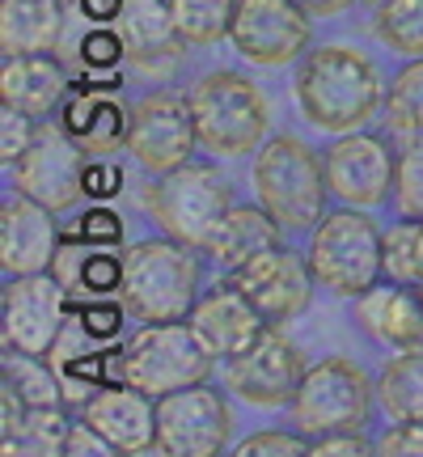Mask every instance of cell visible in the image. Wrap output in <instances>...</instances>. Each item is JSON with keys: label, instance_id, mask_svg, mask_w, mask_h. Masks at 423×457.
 <instances>
[{"label": "cell", "instance_id": "37", "mask_svg": "<svg viewBox=\"0 0 423 457\" xmlns=\"http://www.w3.org/2000/svg\"><path fill=\"white\" fill-rule=\"evenodd\" d=\"M310 453L318 457H364V453H377V441L364 436V428H343V432H326V436H313V449Z\"/></svg>", "mask_w": 423, "mask_h": 457}, {"label": "cell", "instance_id": "42", "mask_svg": "<svg viewBox=\"0 0 423 457\" xmlns=\"http://www.w3.org/2000/svg\"><path fill=\"white\" fill-rule=\"evenodd\" d=\"M85 220L89 225H81V237H89V242H119L123 237V220L111 212H89Z\"/></svg>", "mask_w": 423, "mask_h": 457}, {"label": "cell", "instance_id": "15", "mask_svg": "<svg viewBox=\"0 0 423 457\" xmlns=\"http://www.w3.org/2000/svg\"><path fill=\"white\" fill-rule=\"evenodd\" d=\"M326 187L330 195L352 204V208H377L394 195V174H398V153L381 136L369 131H343L335 145L322 153Z\"/></svg>", "mask_w": 423, "mask_h": 457}, {"label": "cell", "instance_id": "33", "mask_svg": "<svg viewBox=\"0 0 423 457\" xmlns=\"http://www.w3.org/2000/svg\"><path fill=\"white\" fill-rule=\"evenodd\" d=\"M313 441L301 432V428H267V432H254L237 441V457H262V453H276V457H288V453H310Z\"/></svg>", "mask_w": 423, "mask_h": 457}, {"label": "cell", "instance_id": "13", "mask_svg": "<svg viewBox=\"0 0 423 457\" xmlns=\"http://www.w3.org/2000/svg\"><path fill=\"white\" fill-rule=\"evenodd\" d=\"M305 377V356L284 327H267L242 356L228 360L225 386L250 407H293Z\"/></svg>", "mask_w": 423, "mask_h": 457}, {"label": "cell", "instance_id": "5", "mask_svg": "<svg viewBox=\"0 0 423 457\" xmlns=\"http://www.w3.org/2000/svg\"><path fill=\"white\" fill-rule=\"evenodd\" d=\"M305 259H310L313 279L326 293L356 301L377 279H386V233L377 228V220L364 208L343 204L310 228Z\"/></svg>", "mask_w": 423, "mask_h": 457}, {"label": "cell", "instance_id": "34", "mask_svg": "<svg viewBox=\"0 0 423 457\" xmlns=\"http://www.w3.org/2000/svg\"><path fill=\"white\" fill-rule=\"evenodd\" d=\"M34 131H38V119H30L26 111H13V106L0 111V157H4V165H13L30 148Z\"/></svg>", "mask_w": 423, "mask_h": 457}, {"label": "cell", "instance_id": "43", "mask_svg": "<svg viewBox=\"0 0 423 457\" xmlns=\"http://www.w3.org/2000/svg\"><path fill=\"white\" fill-rule=\"evenodd\" d=\"M310 17H339L352 9V0H296Z\"/></svg>", "mask_w": 423, "mask_h": 457}, {"label": "cell", "instance_id": "22", "mask_svg": "<svg viewBox=\"0 0 423 457\" xmlns=\"http://www.w3.org/2000/svg\"><path fill=\"white\" fill-rule=\"evenodd\" d=\"M72 94L64 64L51 51H34V55H4L0 64V102L26 111L30 119H51L55 106H64Z\"/></svg>", "mask_w": 423, "mask_h": 457}, {"label": "cell", "instance_id": "23", "mask_svg": "<svg viewBox=\"0 0 423 457\" xmlns=\"http://www.w3.org/2000/svg\"><path fill=\"white\" fill-rule=\"evenodd\" d=\"M114 30L123 38V51L136 68L153 72L157 64H178L182 55V34L174 26V9L170 0H123V9L114 17Z\"/></svg>", "mask_w": 423, "mask_h": 457}, {"label": "cell", "instance_id": "39", "mask_svg": "<svg viewBox=\"0 0 423 457\" xmlns=\"http://www.w3.org/2000/svg\"><path fill=\"white\" fill-rule=\"evenodd\" d=\"M64 453L68 457H85V453H98V457H111V453H119L106 436H102L94 424H85V420H77L72 424V432H68V441H64Z\"/></svg>", "mask_w": 423, "mask_h": 457}, {"label": "cell", "instance_id": "3", "mask_svg": "<svg viewBox=\"0 0 423 457\" xmlns=\"http://www.w3.org/2000/svg\"><path fill=\"white\" fill-rule=\"evenodd\" d=\"M254 195L284 233H305L326 216V162L293 131L267 136L254 153Z\"/></svg>", "mask_w": 423, "mask_h": 457}, {"label": "cell", "instance_id": "24", "mask_svg": "<svg viewBox=\"0 0 423 457\" xmlns=\"http://www.w3.org/2000/svg\"><path fill=\"white\" fill-rule=\"evenodd\" d=\"M64 0H0V51L4 55L55 51L64 38Z\"/></svg>", "mask_w": 423, "mask_h": 457}, {"label": "cell", "instance_id": "25", "mask_svg": "<svg viewBox=\"0 0 423 457\" xmlns=\"http://www.w3.org/2000/svg\"><path fill=\"white\" fill-rule=\"evenodd\" d=\"M279 242H284V225L262 204L259 208L254 204H233L228 216L220 220V228L212 233L208 254L233 271V267H242V262H250L254 254H262V250H271Z\"/></svg>", "mask_w": 423, "mask_h": 457}, {"label": "cell", "instance_id": "19", "mask_svg": "<svg viewBox=\"0 0 423 457\" xmlns=\"http://www.w3.org/2000/svg\"><path fill=\"white\" fill-rule=\"evenodd\" d=\"M81 420L94 424L119 453H148L157 449V398L128 381L102 386L81 403Z\"/></svg>", "mask_w": 423, "mask_h": 457}, {"label": "cell", "instance_id": "20", "mask_svg": "<svg viewBox=\"0 0 423 457\" xmlns=\"http://www.w3.org/2000/svg\"><path fill=\"white\" fill-rule=\"evenodd\" d=\"M356 327L390 352H407L423 343V284L377 279L356 296Z\"/></svg>", "mask_w": 423, "mask_h": 457}, {"label": "cell", "instance_id": "4", "mask_svg": "<svg viewBox=\"0 0 423 457\" xmlns=\"http://www.w3.org/2000/svg\"><path fill=\"white\" fill-rule=\"evenodd\" d=\"M187 102H191L199 145L208 153L245 157V153H259V145L267 140L271 106H267V94L245 72H233V68L203 72L191 85Z\"/></svg>", "mask_w": 423, "mask_h": 457}, {"label": "cell", "instance_id": "2", "mask_svg": "<svg viewBox=\"0 0 423 457\" xmlns=\"http://www.w3.org/2000/svg\"><path fill=\"white\" fill-rule=\"evenodd\" d=\"M123 310L140 322H182L199 301L195 245L165 237H145L123 250Z\"/></svg>", "mask_w": 423, "mask_h": 457}, {"label": "cell", "instance_id": "40", "mask_svg": "<svg viewBox=\"0 0 423 457\" xmlns=\"http://www.w3.org/2000/svg\"><path fill=\"white\" fill-rule=\"evenodd\" d=\"M26 415H30V403L4 381L0 386V441H13L17 428L26 424Z\"/></svg>", "mask_w": 423, "mask_h": 457}, {"label": "cell", "instance_id": "8", "mask_svg": "<svg viewBox=\"0 0 423 457\" xmlns=\"http://www.w3.org/2000/svg\"><path fill=\"white\" fill-rule=\"evenodd\" d=\"M377 381L356 360L347 356H326L313 369H305L301 390L293 398V428L305 436H326V432H343V428H364L373 415Z\"/></svg>", "mask_w": 423, "mask_h": 457}, {"label": "cell", "instance_id": "36", "mask_svg": "<svg viewBox=\"0 0 423 457\" xmlns=\"http://www.w3.org/2000/svg\"><path fill=\"white\" fill-rule=\"evenodd\" d=\"M377 453L381 457H423V420H394V424L377 436Z\"/></svg>", "mask_w": 423, "mask_h": 457}, {"label": "cell", "instance_id": "11", "mask_svg": "<svg viewBox=\"0 0 423 457\" xmlns=\"http://www.w3.org/2000/svg\"><path fill=\"white\" fill-rule=\"evenodd\" d=\"M0 310H4V347L51 356V347L68 327V288L51 271L4 276Z\"/></svg>", "mask_w": 423, "mask_h": 457}, {"label": "cell", "instance_id": "32", "mask_svg": "<svg viewBox=\"0 0 423 457\" xmlns=\"http://www.w3.org/2000/svg\"><path fill=\"white\" fill-rule=\"evenodd\" d=\"M394 204L402 216L423 220V131L407 136V145L398 148V174H394Z\"/></svg>", "mask_w": 423, "mask_h": 457}, {"label": "cell", "instance_id": "29", "mask_svg": "<svg viewBox=\"0 0 423 457\" xmlns=\"http://www.w3.org/2000/svg\"><path fill=\"white\" fill-rule=\"evenodd\" d=\"M377 38L390 51L419 60L423 55V0H386L373 21Z\"/></svg>", "mask_w": 423, "mask_h": 457}, {"label": "cell", "instance_id": "10", "mask_svg": "<svg viewBox=\"0 0 423 457\" xmlns=\"http://www.w3.org/2000/svg\"><path fill=\"white\" fill-rule=\"evenodd\" d=\"M233 436V407L208 381L157 398V449L170 457H212Z\"/></svg>", "mask_w": 423, "mask_h": 457}, {"label": "cell", "instance_id": "7", "mask_svg": "<svg viewBox=\"0 0 423 457\" xmlns=\"http://www.w3.org/2000/svg\"><path fill=\"white\" fill-rule=\"evenodd\" d=\"M212 360L216 356H208V347L195 339L187 318L182 322H145L119 352V381L162 398L170 390L208 381Z\"/></svg>", "mask_w": 423, "mask_h": 457}, {"label": "cell", "instance_id": "12", "mask_svg": "<svg viewBox=\"0 0 423 457\" xmlns=\"http://www.w3.org/2000/svg\"><path fill=\"white\" fill-rule=\"evenodd\" d=\"M228 38H233L237 55H245L250 64L284 68L293 60H305L313 43V26L296 0H237Z\"/></svg>", "mask_w": 423, "mask_h": 457}, {"label": "cell", "instance_id": "6", "mask_svg": "<svg viewBox=\"0 0 423 457\" xmlns=\"http://www.w3.org/2000/svg\"><path fill=\"white\" fill-rule=\"evenodd\" d=\"M145 208L174 242L208 250L212 233L220 228V220L233 208V187L216 165L182 162L157 174V182H148Z\"/></svg>", "mask_w": 423, "mask_h": 457}, {"label": "cell", "instance_id": "41", "mask_svg": "<svg viewBox=\"0 0 423 457\" xmlns=\"http://www.w3.org/2000/svg\"><path fill=\"white\" fill-rule=\"evenodd\" d=\"M123 187V170L114 162H89L85 170V195H114Z\"/></svg>", "mask_w": 423, "mask_h": 457}, {"label": "cell", "instance_id": "26", "mask_svg": "<svg viewBox=\"0 0 423 457\" xmlns=\"http://www.w3.org/2000/svg\"><path fill=\"white\" fill-rule=\"evenodd\" d=\"M377 403L390 420H423V343L407 347L377 377Z\"/></svg>", "mask_w": 423, "mask_h": 457}, {"label": "cell", "instance_id": "44", "mask_svg": "<svg viewBox=\"0 0 423 457\" xmlns=\"http://www.w3.org/2000/svg\"><path fill=\"white\" fill-rule=\"evenodd\" d=\"M360 4H369V9H381V4H386V0H360Z\"/></svg>", "mask_w": 423, "mask_h": 457}, {"label": "cell", "instance_id": "9", "mask_svg": "<svg viewBox=\"0 0 423 457\" xmlns=\"http://www.w3.org/2000/svg\"><path fill=\"white\" fill-rule=\"evenodd\" d=\"M85 170H89V153H85L64 123H38L30 148L9 165V182L17 195L43 204L51 212H68L77 199L85 195Z\"/></svg>", "mask_w": 423, "mask_h": 457}, {"label": "cell", "instance_id": "27", "mask_svg": "<svg viewBox=\"0 0 423 457\" xmlns=\"http://www.w3.org/2000/svg\"><path fill=\"white\" fill-rule=\"evenodd\" d=\"M4 381L13 386L30 407H64V381L55 377L47 356H30V352H17L4 347Z\"/></svg>", "mask_w": 423, "mask_h": 457}, {"label": "cell", "instance_id": "17", "mask_svg": "<svg viewBox=\"0 0 423 457\" xmlns=\"http://www.w3.org/2000/svg\"><path fill=\"white\" fill-rule=\"evenodd\" d=\"M187 327L195 330V339L208 347V356L233 360L267 330V318L250 305V296L233 279H225L208 293H199L195 310L187 313Z\"/></svg>", "mask_w": 423, "mask_h": 457}, {"label": "cell", "instance_id": "31", "mask_svg": "<svg viewBox=\"0 0 423 457\" xmlns=\"http://www.w3.org/2000/svg\"><path fill=\"white\" fill-rule=\"evenodd\" d=\"M386 123L402 136L423 131V55L411 60L402 72H394L390 89H386Z\"/></svg>", "mask_w": 423, "mask_h": 457}, {"label": "cell", "instance_id": "28", "mask_svg": "<svg viewBox=\"0 0 423 457\" xmlns=\"http://www.w3.org/2000/svg\"><path fill=\"white\" fill-rule=\"evenodd\" d=\"M170 9H174V26H178L182 43L212 47L233 30L237 0H170Z\"/></svg>", "mask_w": 423, "mask_h": 457}, {"label": "cell", "instance_id": "1", "mask_svg": "<svg viewBox=\"0 0 423 457\" xmlns=\"http://www.w3.org/2000/svg\"><path fill=\"white\" fill-rule=\"evenodd\" d=\"M296 102L318 131L343 136L360 131L373 123L377 111H386V81L360 47L326 43L305 51L296 72Z\"/></svg>", "mask_w": 423, "mask_h": 457}, {"label": "cell", "instance_id": "18", "mask_svg": "<svg viewBox=\"0 0 423 457\" xmlns=\"http://www.w3.org/2000/svg\"><path fill=\"white\" fill-rule=\"evenodd\" d=\"M51 208L26 195H9L0 212V267L4 276H34L51 271L60 259V228L51 220Z\"/></svg>", "mask_w": 423, "mask_h": 457}, {"label": "cell", "instance_id": "30", "mask_svg": "<svg viewBox=\"0 0 423 457\" xmlns=\"http://www.w3.org/2000/svg\"><path fill=\"white\" fill-rule=\"evenodd\" d=\"M68 432H72V424H68L64 407H30L26 424L17 428V436L4 441V453H30V457L64 453Z\"/></svg>", "mask_w": 423, "mask_h": 457}, {"label": "cell", "instance_id": "14", "mask_svg": "<svg viewBox=\"0 0 423 457\" xmlns=\"http://www.w3.org/2000/svg\"><path fill=\"white\" fill-rule=\"evenodd\" d=\"M228 279L250 296V305L267 318V327H284V322H293L296 313L310 310L313 301V267L310 259H301L296 250L279 242L271 250H262L254 254L250 262L242 267H233Z\"/></svg>", "mask_w": 423, "mask_h": 457}, {"label": "cell", "instance_id": "21", "mask_svg": "<svg viewBox=\"0 0 423 457\" xmlns=\"http://www.w3.org/2000/svg\"><path fill=\"white\" fill-rule=\"evenodd\" d=\"M64 131L89 157H106L128 148V128H131V106L111 85H85L77 94L64 98Z\"/></svg>", "mask_w": 423, "mask_h": 457}, {"label": "cell", "instance_id": "35", "mask_svg": "<svg viewBox=\"0 0 423 457\" xmlns=\"http://www.w3.org/2000/svg\"><path fill=\"white\" fill-rule=\"evenodd\" d=\"M119 284H123V259H114V254H85V262H81L85 296H106Z\"/></svg>", "mask_w": 423, "mask_h": 457}, {"label": "cell", "instance_id": "38", "mask_svg": "<svg viewBox=\"0 0 423 457\" xmlns=\"http://www.w3.org/2000/svg\"><path fill=\"white\" fill-rule=\"evenodd\" d=\"M81 60L94 68H111L119 64V60H128V51H123V38H119V30H98L89 34L81 43Z\"/></svg>", "mask_w": 423, "mask_h": 457}, {"label": "cell", "instance_id": "16", "mask_svg": "<svg viewBox=\"0 0 423 457\" xmlns=\"http://www.w3.org/2000/svg\"><path fill=\"white\" fill-rule=\"evenodd\" d=\"M195 145L199 131L187 98H178V94H148V98L131 106L128 153L145 165L148 174H165L174 165L191 162Z\"/></svg>", "mask_w": 423, "mask_h": 457}]
</instances>
